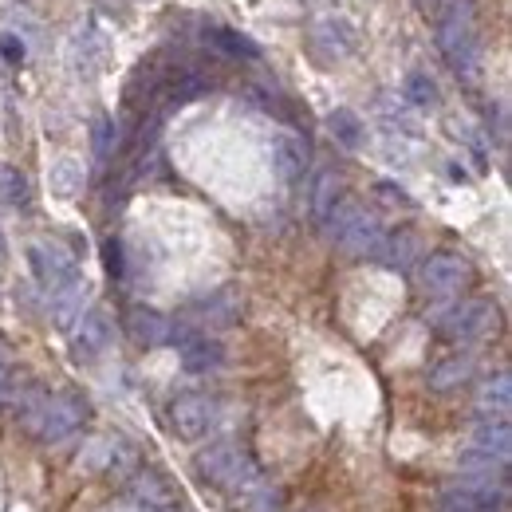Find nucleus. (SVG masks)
<instances>
[{
	"label": "nucleus",
	"instance_id": "1",
	"mask_svg": "<svg viewBox=\"0 0 512 512\" xmlns=\"http://www.w3.org/2000/svg\"><path fill=\"white\" fill-rule=\"evenodd\" d=\"M438 48L457 79H477L481 40H477V8L473 0H446L438 8Z\"/></svg>",
	"mask_w": 512,
	"mask_h": 512
},
{
	"label": "nucleus",
	"instance_id": "2",
	"mask_svg": "<svg viewBox=\"0 0 512 512\" xmlns=\"http://www.w3.org/2000/svg\"><path fill=\"white\" fill-rule=\"evenodd\" d=\"M20 418H24V426L40 438V442H64L71 438L79 426H83V418H87V406L75 398V394H44V390H28L24 398H20Z\"/></svg>",
	"mask_w": 512,
	"mask_h": 512
},
{
	"label": "nucleus",
	"instance_id": "3",
	"mask_svg": "<svg viewBox=\"0 0 512 512\" xmlns=\"http://www.w3.org/2000/svg\"><path fill=\"white\" fill-rule=\"evenodd\" d=\"M323 229H327V237L343 249V253L351 256H379L386 241V229L383 221L375 217V213H367L359 201H351V197H339V205L327 213V221H323Z\"/></svg>",
	"mask_w": 512,
	"mask_h": 512
},
{
	"label": "nucleus",
	"instance_id": "4",
	"mask_svg": "<svg viewBox=\"0 0 512 512\" xmlns=\"http://www.w3.org/2000/svg\"><path fill=\"white\" fill-rule=\"evenodd\" d=\"M197 473L209 481V485H221V489H245L253 481V461L249 453L233 442H213L209 449L197 453Z\"/></svg>",
	"mask_w": 512,
	"mask_h": 512
},
{
	"label": "nucleus",
	"instance_id": "5",
	"mask_svg": "<svg viewBox=\"0 0 512 512\" xmlns=\"http://www.w3.org/2000/svg\"><path fill=\"white\" fill-rule=\"evenodd\" d=\"M497 304L493 300H465L449 312L442 320V331H446L453 343H481L497 331Z\"/></svg>",
	"mask_w": 512,
	"mask_h": 512
},
{
	"label": "nucleus",
	"instance_id": "6",
	"mask_svg": "<svg viewBox=\"0 0 512 512\" xmlns=\"http://www.w3.org/2000/svg\"><path fill=\"white\" fill-rule=\"evenodd\" d=\"M28 264H32V276H36V284L44 292H56V288H64L67 280L79 276L75 253L67 245H60V241H36L28 249Z\"/></svg>",
	"mask_w": 512,
	"mask_h": 512
},
{
	"label": "nucleus",
	"instance_id": "7",
	"mask_svg": "<svg viewBox=\"0 0 512 512\" xmlns=\"http://www.w3.org/2000/svg\"><path fill=\"white\" fill-rule=\"evenodd\" d=\"M217 426V402L205 398V394H182L170 402V430L186 442L205 438L209 430Z\"/></svg>",
	"mask_w": 512,
	"mask_h": 512
},
{
	"label": "nucleus",
	"instance_id": "8",
	"mask_svg": "<svg viewBox=\"0 0 512 512\" xmlns=\"http://www.w3.org/2000/svg\"><path fill=\"white\" fill-rule=\"evenodd\" d=\"M473 268L461 253H430L426 264H422V288L430 296H453L469 284Z\"/></svg>",
	"mask_w": 512,
	"mask_h": 512
},
{
	"label": "nucleus",
	"instance_id": "9",
	"mask_svg": "<svg viewBox=\"0 0 512 512\" xmlns=\"http://www.w3.org/2000/svg\"><path fill=\"white\" fill-rule=\"evenodd\" d=\"M505 497H509L505 485H469L465 481V485L442 493L438 512H493V509H505Z\"/></svg>",
	"mask_w": 512,
	"mask_h": 512
},
{
	"label": "nucleus",
	"instance_id": "10",
	"mask_svg": "<svg viewBox=\"0 0 512 512\" xmlns=\"http://www.w3.org/2000/svg\"><path fill=\"white\" fill-rule=\"evenodd\" d=\"M115 339V320L107 308H91L75 320V355L79 359H95L99 351H107V343Z\"/></svg>",
	"mask_w": 512,
	"mask_h": 512
},
{
	"label": "nucleus",
	"instance_id": "11",
	"mask_svg": "<svg viewBox=\"0 0 512 512\" xmlns=\"http://www.w3.org/2000/svg\"><path fill=\"white\" fill-rule=\"evenodd\" d=\"M170 343H182V367L190 375H209V371H221L225 363V347L209 335H190V331H174Z\"/></svg>",
	"mask_w": 512,
	"mask_h": 512
},
{
	"label": "nucleus",
	"instance_id": "12",
	"mask_svg": "<svg viewBox=\"0 0 512 512\" xmlns=\"http://www.w3.org/2000/svg\"><path fill=\"white\" fill-rule=\"evenodd\" d=\"M127 335L138 347H162L174 339V323L154 308H130L127 312Z\"/></svg>",
	"mask_w": 512,
	"mask_h": 512
},
{
	"label": "nucleus",
	"instance_id": "13",
	"mask_svg": "<svg viewBox=\"0 0 512 512\" xmlns=\"http://www.w3.org/2000/svg\"><path fill=\"white\" fill-rule=\"evenodd\" d=\"M473 406H477L481 418H509V410H512V375L509 371L489 375V379L481 383V390H477Z\"/></svg>",
	"mask_w": 512,
	"mask_h": 512
},
{
	"label": "nucleus",
	"instance_id": "14",
	"mask_svg": "<svg viewBox=\"0 0 512 512\" xmlns=\"http://www.w3.org/2000/svg\"><path fill=\"white\" fill-rule=\"evenodd\" d=\"M509 461H501V457H493V453H481V449H469V453H461V461H457V469H461V477L469 481V485H505V469Z\"/></svg>",
	"mask_w": 512,
	"mask_h": 512
},
{
	"label": "nucleus",
	"instance_id": "15",
	"mask_svg": "<svg viewBox=\"0 0 512 512\" xmlns=\"http://www.w3.org/2000/svg\"><path fill=\"white\" fill-rule=\"evenodd\" d=\"M272 162H276V174L284 182H296L308 170V142L300 134H280L272 146Z\"/></svg>",
	"mask_w": 512,
	"mask_h": 512
},
{
	"label": "nucleus",
	"instance_id": "16",
	"mask_svg": "<svg viewBox=\"0 0 512 512\" xmlns=\"http://www.w3.org/2000/svg\"><path fill=\"white\" fill-rule=\"evenodd\" d=\"M312 44L327 60H343L355 48V36L343 20H320V24H312Z\"/></svg>",
	"mask_w": 512,
	"mask_h": 512
},
{
	"label": "nucleus",
	"instance_id": "17",
	"mask_svg": "<svg viewBox=\"0 0 512 512\" xmlns=\"http://www.w3.org/2000/svg\"><path fill=\"white\" fill-rule=\"evenodd\" d=\"M52 296V320L60 323L64 331L75 327V320L83 316V300H87V284L75 276V280H67L64 288H56V292H48Z\"/></svg>",
	"mask_w": 512,
	"mask_h": 512
},
{
	"label": "nucleus",
	"instance_id": "18",
	"mask_svg": "<svg viewBox=\"0 0 512 512\" xmlns=\"http://www.w3.org/2000/svg\"><path fill=\"white\" fill-rule=\"evenodd\" d=\"M473 449H481V453H493V457L509 461V449H512L509 418H481V422H477V430H473Z\"/></svg>",
	"mask_w": 512,
	"mask_h": 512
},
{
	"label": "nucleus",
	"instance_id": "19",
	"mask_svg": "<svg viewBox=\"0 0 512 512\" xmlns=\"http://www.w3.org/2000/svg\"><path fill=\"white\" fill-rule=\"evenodd\" d=\"M473 371H477V359L473 355H449L442 359L434 371H430V390H457V386H465L473 379Z\"/></svg>",
	"mask_w": 512,
	"mask_h": 512
},
{
	"label": "nucleus",
	"instance_id": "20",
	"mask_svg": "<svg viewBox=\"0 0 512 512\" xmlns=\"http://www.w3.org/2000/svg\"><path fill=\"white\" fill-rule=\"evenodd\" d=\"M48 186L60 201H75L83 193V166L75 158H56L48 170Z\"/></svg>",
	"mask_w": 512,
	"mask_h": 512
},
{
	"label": "nucleus",
	"instance_id": "21",
	"mask_svg": "<svg viewBox=\"0 0 512 512\" xmlns=\"http://www.w3.org/2000/svg\"><path fill=\"white\" fill-rule=\"evenodd\" d=\"M327 130L335 134V142H339L343 150H359V146H363V138H367L363 119H359L355 111H347V107H339V111H331V115H327Z\"/></svg>",
	"mask_w": 512,
	"mask_h": 512
},
{
	"label": "nucleus",
	"instance_id": "22",
	"mask_svg": "<svg viewBox=\"0 0 512 512\" xmlns=\"http://www.w3.org/2000/svg\"><path fill=\"white\" fill-rule=\"evenodd\" d=\"M190 316L201 323V327H225V323L237 320V300H233L229 292H217V296H209V300L193 304Z\"/></svg>",
	"mask_w": 512,
	"mask_h": 512
},
{
	"label": "nucleus",
	"instance_id": "23",
	"mask_svg": "<svg viewBox=\"0 0 512 512\" xmlns=\"http://www.w3.org/2000/svg\"><path fill=\"white\" fill-rule=\"evenodd\" d=\"M339 197H343V178L335 174V170H320V178H316V186H312V217L316 221H327V213L339 205Z\"/></svg>",
	"mask_w": 512,
	"mask_h": 512
},
{
	"label": "nucleus",
	"instance_id": "24",
	"mask_svg": "<svg viewBox=\"0 0 512 512\" xmlns=\"http://www.w3.org/2000/svg\"><path fill=\"white\" fill-rule=\"evenodd\" d=\"M422 253V245H418V237L414 233H398V237H386L383 249H379V260H383L386 268H398V272H406L414 260Z\"/></svg>",
	"mask_w": 512,
	"mask_h": 512
},
{
	"label": "nucleus",
	"instance_id": "25",
	"mask_svg": "<svg viewBox=\"0 0 512 512\" xmlns=\"http://www.w3.org/2000/svg\"><path fill=\"white\" fill-rule=\"evenodd\" d=\"M0 201H8L12 209H28V205H32L28 178H24L16 166H0Z\"/></svg>",
	"mask_w": 512,
	"mask_h": 512
},
{
	"label": "nucleus",
	"instance_id": "26",
	"mask_svg": "<svg viewBox=\"0 0 512 512\" xmlns=\"http://www.w3.org/2000/svg\"><path fill=\"white\" fill-rule=\"evenodd\" d=\"M209 40H213L225 56H237V60H256V56H260V48H256L253 40L241 36V32H233V28H213Z\"/></svg>",
	"mask_w": 512,
	"mask_h": 512
},
{
	"label": "nucleus",
	"instance_id": "27",
	"mask_svg": "<svg viewBox=\"0 0 512 512\" xmlns=\"http://www.w3.org/2000/svg\"><path fill=\"white\" fill-rule=\"evenodd\" d=\"M402 95H406L410 107H434V103H438V83H434L426 71H410Z\"/></svg>",
	"mask_w": 512,
	"mask_h": 512
},
{
	"label": "nucleus",
	"instance_id": "28",
	"mask_svg": "<svg viewBox=\"0 0 512 512\" xmlns=\"http://www.w3.org/2000/svg\"><path fill=\"white\" fill-rule=\"evenodd\" d=\"M130 493H134L138 501H150V505H170V497H174L170 485H166L158 473H150V469L134 477V489H130Z\"/></svg>",
	"mask_w": 512,
	"mask_h": 512
},
{
	"label": "nucleus",
	"instance_id": "29",
	"mask_svg": "<svg viewBox=\"0 0 512 512\" xmlns=\"http://www.w3.org/2000/svg\"><path fill=\"white\" fill-rule=\"evenodd\" d=\"M115 138H119V130H115V119L99 115V119L91 123V146H95V158H99V162H107V158H111V150H115Z\"/></svg>",
	"mask_w": 512,
	"mask_h": 512
},
{
	"label": "nucleus",
	"instance_id": "30",
	"mask_svg": "<svg viewBox=\"0 0 512 512\" xmlns=\"http://www.w3.org/2000/svg\"><path fill=\"white\" fill-rule=\"evenodd\" d=\"M245 505H249V512H272L280 505V493L276 489H256L253 497H245Z\"/></svg>",
	"mask_w": 512,
	"mask_h": 512
},
{
	"label": "nucleus",
	"instance_id": "31",
	"mask_svg": "<svg viewBox=\"0 0 512 512\" xmlns=\"http://www.w3.org/2000/svg\"><path fill=\"white\" fill-rule=\"evenodd\" d=\"M103 256H107V268H111V276H123V272H127V268H123V245H119L115 237L107 241V249H103Z\"/></svg>",
	"mask_w": 512,
	"mask_h": 512
},
{
	"label": "nucleus",
	"instance_id": "32",
	"mask_svg": "<svg viewBox=\"0 0 512 512\" xmlns=\"http://www.w3.org/2000/svg\"><path fill=\"white\" fill-rule=\"evenodd\" d=\"M0 56H4L8 64H20V60H24V44H20L16 36H0Z\"/></svg>",
	"mask_w": 512,
	"mask_h": 512
},
{
	"label": "nucleus",
	"instance_id": "33",
	"mask_svg": "<svg viewBox=\"0 0 512 512\" xmlns=\"http://www.w3.org/2000/svg\"><path fill=\"white\" fill-rule=\"evenodd\" d=\"M442 4H446V0H418V8H422V12H426V16H430V12H434V16H438V8H442Z\"/></svg>",
	"mask_w": 512,
	"mask_h": 512
},
{
	"label": "nucleus",
	"instance_id": "34",
	"mask_svg": "<svg viewBox=\"0 0 512 512\" xmlns=\"http://www.w3.org/2000/svg\"><path fill=\"white\" fill-rule=\"evenodd\" d=\"M4 253H8V249H4V233H0V260H4Z\"/></svg>",
	"mask_w": 512,
	"mask_h": 512
},
{
	"label": "nucleus",
	"instance_id": "35",
	"mask_svg": "<svg viewBox=\"0 0 512 512\" xmlns=\"http://www.w3.org/2000/svg\"><path fill=\"white\" fill-rule=\"evenodd\" d=\"M0 359H4V347H0Z\"/></svg>",
	"mask_w": 512,
	"mask_h": 512
}]
</instances>
